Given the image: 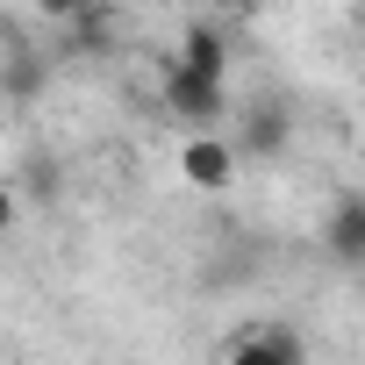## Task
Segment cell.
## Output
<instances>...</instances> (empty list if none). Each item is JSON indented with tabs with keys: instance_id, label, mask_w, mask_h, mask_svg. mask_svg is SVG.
Returning a JSON list of instances; mask_svg holds the SVG:
<instances>
[{
	"instance_id": "6da1fadb",
	"label": "cell",
	"mask_w": 365,
	"mask_h": 365,
	"mask_svg": "<svg viewBox=\"0 0 365 365\" xmlns=\"http://www.w3.org/2000/svg\"><path fill=\"white\" fill-rule=\"evenodd\" d=\"M165 108L179 115V122H222L230 115V79H208V72H194V65H165Z\"/></svg>"
},
{
	"instance_id": "7a4b0ae2",
	"label": "cell",
	"mask_w": 365,
	"mask_h": 365,
	"mask_svg": "<svg viewBox=\"0 0 365 365\" xmlns=\"http://www.w3.org/2000/svg\"><path fill=\"white\" fill-rule=\"evenodd\" d=\"M237 165H244V150L230 143V136H187L179 143V179H187L194 194H230L237 187Z\"/></svg>"
},
{
	"instance_id": "3957f363",
	"label": "cell",
	"mask_w": 365,
	"mask_h": 365,
	"mask_svg": "<svg viewBox=\"0 0 365 365\" xmlns=\"http://www.w3.org/2000/svg\"><path fill=\"white\" fill-rule=\"evenodd\" d=\"M222 365H308V344H301V329H287V322H258V329H244V336L222 351Z\"/></svg>"
},
{
	"instance_id": "277c9868",
	"label": "cell",
	"mask_w": 365,
	"mask_h": 365,
	"mask_svg": "<svg viewBox=\"0 0 365 365\" xmlns=\"http://www.w3.org/2000/svg\"><path fill=\"white\" fill-rule=\"evenodd\" d=\"M322 244H329V258H336V265L365 272V194H344V201L329 208V222H322Z\"/></svg>"
},
{
	"instance_id": "5b68a950",
	"label": "cell",
	"mask_w": 365,
	"mask_h": 365,
	"mask_svg": "<svg viewBox=\"0 0 365 365\" xmlns=\"http://www.w3.org/2000/svg\"><path fill=\"white\" fill-rule=\"evenodd\" d=\"M287 129H294L287 101H258V108L244 115V129H237V150H244V158H272V150H287Z\"/></svg>"
},
{
	"instance_id": "8992f818",
	"label": "cell",
	"mask_w": 365,
	"mask_h": 365,
	"mask_svg": "<svg viewBox=\"0 0 365 365\" xmlns=\"http://www.w3.org/2000/svg\"><path fill=\"white\" fill-rule=\"evenodd\" d=\"M179 65H194V72H208V79H230V29L187 22V36H179Z\"/></svg>"
},
{
	"instance_id": "52a82bcc",
	"label": "cell",
	"mask_w": 365,
	"mask_h": 365,
	"mask_svg": "<svg viewBox=\"0 0 365 365\" xmlns=\"http://www.w3.org/2000/svg\"><path fill=\"white\" fill-rule=\"evenodd\" d=\"M58 36H65V51H72V58H108V51H115V15L93 0V8H86L72 29H58Z\"/></svg>"
},
{
	"instance_id": "ba28073f",
	"label": "cell",
	"mask_w": 365,
	"mask_h": 365,
	"mask_svg": "<svg viewBox=\"0 0 365 365\" xmlns=\"http://www.w3.org/2000/svg\"><path fill=\"white\" fill-rule=\"evenodd\" d=\"M36 8H43V15L58 22V29H72V22H79V15L93 8V0H36Z\"/></svg>"
}]
</instances>
